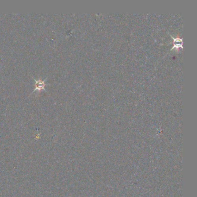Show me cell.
I'll list each match as a JSON object with an SVG mask.
<instances>
[{"instance_id": "obj_1", "label": "cell", "mask_w": 197, "mask_h": 197, "mask_svg": "<svg viewBox=\"0 0 197 197\" xmlns=\"http://www.w3.org/2000/svg\"><path fill=\"white\" fill-rule=\"evenodd\" d=\"M35 90H41L42 89H44L45 84V81H42V80H35ZM34 90V91H35Z\"/></svg>"}]
</instances>
